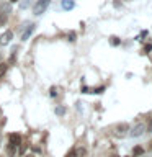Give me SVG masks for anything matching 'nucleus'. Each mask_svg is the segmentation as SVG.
Wrapping results in <instances>:
<instances>
[{
  "label": "nucleus",
  "mask_w": 152,
  "mask_h": 157,
  "mask_svg": "<svg viewBox=\"0 0 152 157\" xmlns=\"http://www.w3.org/2000/svg\"><path fill=\"white\" fill-rule=\"evenodd\" d=\"M28 5H29V0H25V2H21V3H20V7H21V8H26Z\"/></svg>",
  "instance_id": "16"
},
{
  "label": "nucleus",
  "mask_w": 152,
  "mask_h": 157,
  "mask_svg": "<svg viewBox=\"0 0 152 157\" xmlns=\"http://www.w3.org/2000/svg\"><path fill=\"white\" fill-rule=\"evenodd\" d=\"M64 113H66V108H64V106H57V108H56V115L62 116Z\"/></svg>",
  "instance_id": "12"
},
{
  "label": "nucleus",
  "mask_w": 152,
  "mask_h": 157,
  "mask_svg": "<svg viewBox=\"0 0 152 157\" xmlns=\"http://www.w3.org/2000/svg\"><path fill=\"white\" fill-rule=\"evenodd\" d=\"M69 41H75V33H74V31H70V33H69Z\"/></svg>",
  "instance_id": "15"
},
{
  "label": "nucleus",
  "mask_w": 152,
  "mask_h": 157,
  "mask_svg": "<svg viewBox=\"0 0 152 157\" xmlns=\"http://www.w3.org/2000/svg\"><path fill=\"white\" fill-rule=\"evenodd\" d=\"M49 3H51V0H38L36 5H34V8H33V13L34 15H43L48 10Z\"/></svg>",
  "instance_id": "1"
},
{
  "label": "nucleus",
  "mask_w": 152,
  "mask_h": 157,
  "mask_svg": "<svg viewBox=\"0 0 152 157\" xmlns=\"http://www.w3.org/2000/svg\"><path fill=\"white\" fill-rule=\"evenodd\" d=\"M126 131H127V124L123 123V124H120V126L116 128V136H124Z\"/></svg>",
  "instance_id": "7"
},
{
  "label": "nucleus",
  "mask_w": 152,
  "mask_h": 157,
  "mask_svg": "<svg viewBox=\"0 0 152 157\" xmlns=\"http://www.w3.org/2000/svg\"><path fill=\"white\" fill-rule=\"evenodd\" d=\"M8 144H10V146L18 147L20 144H21V136L17 134V132H12V134L8 136Z\"/></svg>",
  "instance_id": "3"
},
{
  "label": "nucleus",
  "mask_w": 152,
  "mask_h": 157,
  "mask_svg": "<svg viewBox=\"0 0 152 157\" xmlns=\"http://www.w3.org/2000/svg\"><path fill=\"white\" fill-rule=\"evenodd\" d=\"M12 38H13V33L8 29V31H5L2 36H0V44H2V46H7V44L12 41Z\"/></svg>",
  "instance_id": "4"
},
{
  "label": "nucleus",
  "mask_w": 152,
  "mask_h": 157,
  "mask_svg": "<svg viewBox=\"0 0 152 157\" xmlns=\"http://www.w3.org/2000/svg\"><path fill=\"white\" fill-rule=\"evenodd\" d=\"M7 69H8V66H7L5 62H2V64H0V77H3V74L7 72Z\"/></svg>",
  "instance_id": "11"
},
{
  "label": "nucleus",
  "mask_w": 152,
  "mask_h": 157,
  "mask_svg": "<svg viewBox=\"0 0 152 157\" xmlns=\"http://www.w3.org/2000/svg\"><path fill=\"white\" fill-rule=\"evenodd\" d=\"M118 43H120V41H118V38H115V36H113V38H111V44H115V46H116Z\"/></svg>",
  "instance_id": "18"
},
{
  "label": "nucleus",
  "mask_w": 152,
  "mask_h": 157,
  "mask_svg": "<svg viewBox=\"0 0 152 157\" xmlns=\"http://www.w3.org/2000/svg\"><path fill=\"white\" fill-rule=\"evenodd\" d=\"M150 49H152V46H150V44H147V46H146V49H144V51L147 52V51H150Z\"/></svg>",
  "instance_id": "19"
},
{
  "label": "nucleus",
  "mask_w": 152,
  "mask_h": 157,
  "mask_svg": "<svg viewBox=\"0 0 152 157\" xmlns=\"http://www.w3.org/2000/svg\"><path fill=\"white\" fill-rule=\"evenodd\" d=\"M15 152H17V147L15 146H7V154H8V157H15Z\"/></svg>",
  "instance_id": "9"
},
{
  "label": "nucleus",
  "mask_w": 152,
  "mask_h": 157,
  "mask_svg": "<svg viewBox=\"0 0 152 157\" xmlns=\"http://www.w3.org/2000/svg\"><path fill=\"white\" fill-rule=\"evenodd\" d=\"M49 92H51V93H49L51 97H56L57 95V88L56 87H51V90H49Z\"/></svg>",
  "instance_id": "13"
},
{
  "label": "nucleus",
  "mask_w": 152,
  "mask_h": 157,
  "mask_svg": "<svg viewBox=\"0 0 152 157\" xmlns=\"http://www.w3.org/2000/svg\"><path fill=\"white\" fill-rule=\"evenodd\" d=\"M146 131V124L144 123H137V124L132 128V131H131V136L132 137H139V136H142V132Z\"/></svg>",
  "instance_id": "2"
},
{
  "label": "nucleus",
  "mask_w": 152,
  "mask_h": 157,
  "mask_svg": "<svg viewBox=\"0 0 152 157\" xmlns=\"http://www.w3.org/2000/svg\"><path fill=\"white\" fill-rule=\"evenodd\" d=\"M10 13H12V5H10V2H3L0 5V15H3V17L8 18Z\"/></svg>",
  "instance_id": "5"
},
{
  "label": "nucleus",
  "mask_w": 152,
  "mask_h": 157,
  "mask_svg": "<svg viewBox=\"0 0 152 157\" xmlns=\"http://www.w3.org/2000/svg\"><path fill=\"white\" fill-rule=\"evenodd\" d=\"M149 131H152V121H150V124H149Z\"/></svg>",
  "instance_id": "20"
},
{
  "label": "nucleus",
  "mask_w": 152,
  "mask_h": 157,
  "mask_svg": "<svg viewBox=\"0 0 152 157\" xmlns=\"http://www.w3.org/2000/svg\"><path fill=\"white\" fill-rule=\"evenodd\" d=\"M15 2H18V0H10V3H15Z\"/></svg>",
  "instance_id": "21"
},
{
  "label": "nucleus",
  "mask_w": 152,
  "mask_h": 157,
  "mask_svg": "<svg viewBox=\"0 0 152 157\" xmlns=\"http://www.w3.org/2000/svg\"><path fill=\"white\" fill-rule=\"evenodd\" d=\"M103 90H105V87H98V88L93 90V93H103Z\"/></svg>",
  "instance_id": "17"
},
{
  "label": "nucleus",
  "mask_w": 152,
  "mask_h": 157,
  "mask_svg": "<svg viewBox=\"0 0 152 157\" xmlns=\"http://www.w3.org/2000/svg\"><path fill=\"white\" fill-rule=\"evenodd\" d=\"M26 157H33V155H26Z\"/></svg>",
  "instance_id": "22"
},
{
  "label": "nucleus",
  "mask_w": 152,
  "mask_h": 157,
  "mask_svg": "<svg viewBox=\"0 0 152 157\" xmlns=\"http://www.w3.org/2000/svg\"><path fill=\"white\" fill-rule=\"evenodd\" d=\"M34 31V25L31 23V25H29V26L26 28V31H25L23 33V36H21V39H23V41H26V39L29 38V36H31V33Z\"/></svg>",
  "instance_id": "6"
},
{
  "label": "nucleus",
  "mask_w": 152,
  "mask_h": 157,
  "mask_svg": "<svg viewBox=\"0 0 152 157\" xmlns=\"http://www.w3.org/2000/svg\"><path fill=\"white\" fill-rule=\"evenodd\" d=\"M75 155H77V151H75V149H72L70 152H67V155H66V157H75Z\"/></svg>",
  "instance_id": "14"
},
{
  "label": "nucleus",
  "mask_w": 152,
  "mask_h": 157,
  "mask_svg": "<svg viewBox=\"0 0 152 157\" xmlns=\"http://www.w3.org/2000/svg\"><path fill=\"white\" fill-rule=\"evenodd\" d=\"M74 7H75L74 0H62V8L64 10H72Z\"/></svg>",
  "instance_id": "8"
},
{
  "label": "nucleus",
  "mask_w": 152,
  "mask_h": 157,
  "mask_svg": "<svg viewBox=\"0 0 152 157\" xmlns=\"http://www.w3.org/2000/svg\"><path fill=\"white\" fill-rule=\"evenodd\" d=\"M141 154H144V149H142V147H134V151H132V155L134 157H137V155H141Z\"/></svg>",
  "instance_id": "10"
}]
</instances>
